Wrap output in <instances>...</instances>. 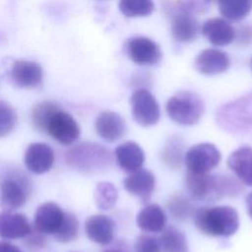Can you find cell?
<instances>
[{"mask_svg": "<svg viewBox=\"0 0 252 252\" xmlns=\"http://www.w3.org/2000/svg\"><path fill=\"white\" fill-rule=\"evenodd\" d=\"M64 213L54 202L42 203L34 213V228L43 234H54L63 220Z\"/></svg>", "mask_w": 252, "mask_h": 252, "instance_id": "e0dca14e", "label": "cell"}, {"mask_svg": "<svg viewBox=\"0 0 252 252\" xmlns=\"http://www.w3.org/2000/svg\"><path fill=\"white\" fill-rule=\"evenodd\" d=\"M156 186L155 174L147 168H139L129 173L123 180L124 189L146 204L152 197Z\"/></svg>", "mask_w": 252, "mask_h": 252, "instance_id": "7c38bea8", "label": "cell"}, {"mask_svg": "<svg viewBox=\"0 0 252 252\" xmlns=\"http://www.w3.org/2000/svg\"><path fill=\"white\" fill-rule=\"evenodd\" d=\"M24 160L30 171L35 174H42L52 167L54 152L52 148L45 143H32L26 150Z\"/></svg>", "mask_w": 252, "mask_h": 252, "instance_id": "9a60e30c", "label": "cell"}, {"mask_svg": "<svg viewBox=\"0 0 252 252\" xmlns=\"http://www.w3.org/2000/svg\"><path fill=\"white\" fill-rule=\"evenodd\" d=\"M192 217L198 230L210 236L228 237L239 227L238 213L230 206L202 207L195 210Z\"/></svg>", "mask_w": 252, "mask_h": 252, "instance_id": "3957f363", "label": "cell"}, {"mask_svg": "<svg viewBox=\"0 0 252 252\" xmlns=\"http://www.w3.org/2000/svg\"><path fill=\"white\" fill-rule=\"evenodd\" d=\"M31 231V223L25 215L5 210L0 213V237L6 239L24 238Z\"/></svg>", "mask_w": 252, "mask_h": 252, "instance_id": "ffe728a7", "label": "cell"}, {"mask_svg": "<svg viewBox=\"0 0 252 252\" xmlns=\"http://www.w3.org/2000/svg\"><path fill=\"white\" fill-rule=\"evenodd\" d=\"M135 252H161L157 237L141 234L135 241Z\"/></svg>", "mask_w": 252, "mask_h": 252, "instance_id": "d6a6232c", "label": "cell"}, {"mask_svg": "<svg viewBox=\"0 0 252 252\" xmlns=\"http://www.w3.org/2000/svg\"><path fill=\"white\" fill-rule=\"evenodd\" d=\"M206 7L203 0H174L164 3V12L171 19V33L177 41L188 43L197 38L200 26L196 14Z\"/></svg>", "mask_w": 252, "mask_h": 252, "instance_id": "7a4b0ae2", "label": "cell"}, {"mask_svg": "<svg viewBox=\"0 0 252 252\" xmlns=\"http://www.w3.org/2000/svg\"><path fill=\"white\" fill-rule=\"evenodd\" d=\"M234 40L240 46H246L252 43V26L245 24L234 30Z\"/></svg>", "mask_w": 252, "mask_h": 252, "instance_id": "836d02e7", "label": "cell"}, {"mask_svg": "<svg viewBox=\"0 0 252 252\" xmlns=\"http://www.w3.org/2000/svg\"><path fill=\"white\" fill-rule=\"evenodd\" d=\"M203 1L207 3V2H215V1H218V0H203Z\"/></svg>", "mask_w": 252, "mask_h": 252, "instance_id": "f35d334b", "label": "cell"}, {"mask_svg": "<svg viewBox=\"0 0 252 252\" xmlns=\"http://www.w3.org/2000/svg\"><path fill=\"white\" fill-rule=\"evenodd\" d=\"M131 113L135 122L150 127L158 123L160 117V109L155 95L146 88L136 90L131 97Z\"/></svg>", "mask_w": 252, "mask_h": 252, "instance_id": "9c48e42d", "label": "cell"}, {"mask_svg": "<svg viewBox=\"0 0 252 252\" xmlns=\"http://www.w3.org/2000/svg\"><path fill=\"white\" fill-rule=\"evenodd\" d=\"M129 59L140 66H153L161 59V51L157 42L146 36H135L125 43Z\"/></svg>", "mask_w": 252, "mask_h": 252, "instance_id": "8fae6325", "label": "cell"}, {"mask_svg": "<svg viewBox=\"0 0 252 252\" xmlns=\"http://www.w3.org/2000/svg\"><path fill=\"white\" fill-rule=\"evenodd\" d=\"M114 227L113 220L102 214L89 217L85 223V230L89 239L100 245H107L112 242Z\"/></svg>", "mask_w": 252, "mask_h": 252, "instance_id": "ac0fdd59", "label": "cell"}, {"mask_svg": "<svg viewBox=\"0 0 252 252\" xmlns=\"http://www.w3.org/2000/svg\"><path fill=\"white\" fill-rule=\"evenodd\" d=\"M216 119L226 132L237 135L252 134V92L221 106Z\"/></svg>", "mask_w": 252, "mask_h": 252, "instance_id": "5b68a950", "label": "cell"}, {"mask_svg": "<svg viewBox=\"0 0 252 252\" xmlns=\"http://www.w3.org/2000/svg\"><path fill=\"white\" fill-rule=\"evenodd\" d=\"M145 158L143 149L133 141L124 142L114 150V158L117 165L129 173L141 168Z\"/></svg>", "mask_w": 252, "mask_h": 252, "instance_id": "44dd1931", "label": "cell"}, {"mask_svg": "<svg viewBox=\"0 0 252 252\" xmlns=\"http://www.w3.org/2000/svg\"><path fill=\"white\" fill-rule=\"evenodd\" d=\"M17 113L7 102L0 100V138L7 136L15 128Z\"/></svg>", "mask_w": 252, "mask_h": 252, "instance_id": "1f68e13d", "label": "cell"}, {"mask_svg": "<svg viewBox=\"0 0 252 252\" xmlns=\"http://www.w3.org/2000/svg\"><path fill=\"white\" fill-rule=\"evenodd\" d=\"M169 215L176 220H185L194 213L192 202L182 195H173L167 201Z\"/></svg>", "mask_w": 252, "mask_h": 252, "instance_id": "4dcf8cb0", "label": "cell"}, {"mask_svg": "<svg viewBox=\"0 0 252 252\" xmlns=\"http://www.w3.org/2000/svg\"><path fill=\"white\" fill-rule=\"evenodd\" d=\"M245 204H246V209H247V214L249 217L252 219V192H250L246 198H245Z\"/></svg>", "mask_w": 252, "mask_h": 252, "instance_id": "8d00e7d4", "label": "cell"}, {"mask_svg": "<svg viewBox=\"0 0 252 252\" xmlns=\"http://www.w3.org/2000/svg\"><path fill=\"white\" fill-rule=\"evenodd\" d=\"M79 228V220L76 216L72 213L66 212L64 213V218L60 226L53 234V236L58 242L68 243L74 241L78 237Z\"/></svg>", "mask_w": 252, "mask_h": 252, "instance_id": "f1b7e54d", "label": "cell"}, {"mask_svg": "<svg viewBox=\"0 0 252 252\" xmlns=\"http://www.w3.org/2000/svg\"><path fill=\"white\" fill-rule=\"evenodd\" d=\"M118 8L127 18L150 16L155 10L153 0H119Z\"/></svg>", "mask_w": 252, "mask_h": 252, "instance_id": "4316f807", "label": "cell"}, {"mask_svg": "<svg viewBox=\"0 0 252 252\" xmlns=\"http://www.w3.org/2000/svg\"><path fill=\"white\" fill-rule=\"evenodd\" d=\"M66 163L84 173H95L109 168L112 155L104 146L93 142H83L71 147L65 153Z\"/></svg>", "mask_w": 252, "mask_h": 252, "instance_id": "277c9868", "label": "cell"}, {"mask_svg": "<svg viewBox=\"0 0 252 252\" xmlns=\"http://www.w3.org/2000/svg\"><path fill=\"white\" fill-rule=\"evenodd\" d=\"M205 106L201 96L191 91H181L173 94L165 103L168 117L177 124L193 126L197 124L203 114Z\"/></svg>", "mask_w": 252, "mask_h": 252, "instance_id": "8992f818", "label": "cell"}, {"mask_svg": "<svg viewBox=\"0 0 252 252\" xmlns=\"http://www.w3.org/2000/svg\"><path fill=\"white\" fill-rule=\"evenodd\" d=\"M230 66V58L222 50L207 48L201 51L195 59V68L203 75L214 76L224 73Z\"/></svg>", "mask_w": 252, "mask_h": 252, "instance_id": "2e32d148", "label": "cell"}, {"mask_svg": "<svg viewBox=\"0 0 252 252\" xmlns=\"http://www.w3.org/2000/svg\"><path fill=\"white\" fill-rule=\"evenodd\" d=\"M250 67H251V71H252V58H251V61H250Z\"/></svg>", "mask_w": 252, "mask_h": 252, "instance_id": "ab89813d", "label": "cell"}, {"mask_svg": "<svg viewBox=\"0 0 252 252\" xmlns=\"http://www.w3.org/2000/svg\"><path fill=\"white\" fill-rule=\"evenodd\" d=\"M96 134L104 141L113 143L121 139L126 133V123L123 117L114 111L100 112L94 120Z\"/></svg>", "mask_w": 252, "mask_h": 252, "instance_id": "5bb4252c", "label": "cell"}, {"mask_svg": "<svg viewBox=\"0 0 252 252\" xmlns=\"http://www.w3.org/2000/svg\"><path fill=\"white\" fill-rule=\"evenodd\" d=\"M13 83L24 89L38 87L43 80V71L39 64L31 60H16L10 71Z\"/></svg>", "mask_w": 252, "mask_h": 252, "instance_id": "4fadbf2b", "label": "cell"}, {"mask_svg": "<svg viewBox=\"0 0 252 252\" xmlns=\"http://www.w3.org/2000/svg\"><path fill=\"white\" fill-rule=\"evenodd\" d=\"M117 199L118 191L113 183L108 181H101L96 184L94 191V201L100 210H110L115 206Z\"/></svg>", "mask_w": 252, "mask_h": 252, "instance_id": "83f0119b", "label": "cell"}, {"mask_svg": "<svg viewBox=\"0 0 252 252\" xmlns=\"http://www.w3.org/2000/svg\"><path fill=\"white\" fill-rule=\"evenodd\" d=\"M221 159L219 149L212 143H199L190 147L184 154L187 172L193 174L209 173Z\"/></svg>", "mask_w": 252, "mask_h": 252, "instance_id": "52a82bcc", "label": "cell"}, {"mask_svg": "<svg viewBox=\"0 0 252 252\" xmlns=\"http://www.w3.org/2000/svg\"><path fill=\"white\" fill-rule=\"evenodd\" d=\"M161 252H189L185 234L175 226H167L158 238Z\"/></svg>", "mask_w": 252, "mask_h": 252, "instance_id": "cb8c5ba5", "label": "cell"}, {"mask_svg": "<svg viewBox=\"0 0 252 252\" xmlns=\"http://www.w3.org/2000/svg\"><path fill=\"white\" fill-rule=\"evenodd\" d=\"M184 142L182 138L175 135L167 140L161 150V159L172 169H178L184 160Z\"/></svg>", "mask_w": 252, "mask_h": 252, "instance_id": "484cf974", "label": "cell"}, {"mask_svg": "<svg viewBox=\"0 0 252 252\" xmlns=\"http://www.w3.org/2000/svg\"><path fill=\"white\" fill-rule=\"evenodd\" d=\"M200 32L215 46H224L234 41V28L224 18L207 20Z\"/></svg>", "mask_w": 252, "mask_h": 252, "instance_id": "d6986e66", "label": "cell"}, {"mask_svg": "<svg viewBox=\"0 0 252 252\" xmlns=\"http://www.w3.org/2000/svg\"><path fill=\"white\" fill-rule=\"evenodd\" d=\"M0 252H22V250L13 243L0 241Z\"/></svg>", "mask_w": 252, "mask_h": 252, "instance_id": "d590c367", "label": "cell"}, {"mask_svg": "<svg viewBox=\"0 0 252 252\" xmlns=\"http://www.w3.org/2000/svg\"><path fill=\"white\" fill-rule=\"evenodd\" d=\"M45 132L59 144L65 146L72 145L81 134L80 126L75 118L60 107L49 118Z\"/></svg>", "mask_w": 252, "mask_h": 252, "instance_id": "30bf717a", "label": "cell"}, {"mask_svg": "<svg viewBox=\"0 0 252 252\" xmlns=\"http://www.w3.org/2000/svg\"><path fill=\"white\" fill-rule=\"evenodd\" d=\"M30 194V182L25 174L13 172L0 184V206L5 211L21 208Z\"/></svg>", "mask_w": 252, "mask_h": 252, "instance_id": "ba28073f", "label": "cell"}, {"mask_svg": "<svg viewBox=\"0 0 252 252\" xmlns=\"http://www.w3.org/2000/svg\"><path fill=\"white\" fill-rule=\"evenodd\" d=\"M227 165L243 184L252 186V148L250 146H242L234 150L227 158Z\"/></svg>", "mask_w": 252, "mask_h": 252, "instance_id": "7402d4cb", "label": "cell"}, {"mask_svg": "<svg viewBox=\"0 0 252 252\" xmlns=\"http://www.w3.org/2000/svg\"><path fill=\"white\" fill-rule=\"evenodd\" d=\"M136 223L144 232H161L166 225V215L158 205L150 204L137 214Z\"/></svg>", "mask_w": 252, "mask_h": 252, "instance_id": "603a6c76", "label": "cell"}, {"mask_svg": "<svg viewBox=\"0 0 252 252\" xmlns=\"http://www.w3.org/2000/svg\"><path fill=\"white\" fill-rule=\"evenodd\" d=\"M35 229V228H34ZM45 234L39 232L38 230L35 229V232L32 231L26 236L27 237V245L28 247H30L31 249L32 248H35V249H38V248H42L45 246L46 244V238L44 236Z\"/></svg>", "mask_w": 252, "mask_h": 252, "instance_id": "e575fe53", "label": "cell"}, {"mask_svg": "<svg viewBox=\"0 0 252 252\" xmlns=\"http://www.w3.org/2000/svg\"><path fill=\"white\" fill-rule=\"evenodd\" d=\"M58 108V104L49 100L35 104L32 110V123L33 127L40 132H45L49 118Z\"/></svg>", "mask_w": 252, "mask_h": 252, "instance_id": "f546056e", "label": "cell"}, {"mask_svg": "<svg viewBox=\"0 0 252 252\" xmlns=\"http://www.w3.org/2000/svg\"><path fill=\"white\" fill-rule=\"evenodd\" d=\"M103 252H126L122 249H118V248H111V249H107V250H104Z\"/></svg>", "mask_w": 252, "mask_h": 252, "instance_id": "74e56055", "label": "cell"}, {"mask_svg": "<svg viewBox=\"0 0 252 252\" xmlns=\"http://www.w3.org/2000/svg\"><path fill=\"white\" fill-rule=\"evenodd\" d=\"M221 16L232 22H239L246 18L252 10V0H218Z\"/></svg>", "mask_w": 252, "mask_h": 252, "instance_id": "d4e9b609", "label": "cell"}, {"mask_svg": "<svg viewBox=\"0 0 252 252\" xmlns=\"http://www.w3.org/2000/svg\"><path fill=\"white\" fill-rule=\"evenodd\" d=\"M184 183L190 196L203 202H215L223 197H234L243 190L238 178L219 174L187 172Z\"/></svg>", "mask_w": 252, "mask_h": 252, "instance_id": "6da1fadb", "label": "cell"}]
</instances>
